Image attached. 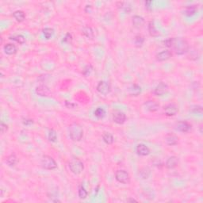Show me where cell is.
Segmentation results:
<instances>
[{
  "mask_svg": "<svg viewBox=\"0 0 203 203\" xmlns=\"http://www.w3.org/2000/svg\"><path fill=\"white\" fill-rule=\"evenodd\" d=\"M171 47L177 55H183L189 50L188 42L182 37L171 38Z\"/></svg>",
  "mask_w": 203,
  "mask_h": 203,
  "instance_id": "1",
  "label": "cell"
},
{
  "mask_svg": "<svg viewBox=\"0 0 203 203\" xmlns=\"http://www.w3.org/2000/svg\"><path fill=\"white\" fill-rule=\"evenodd\" d=\"M68 133L71 139L75 141H80V140L83 138L84 136V130L83 128L78 123H72L69 126L68 129Z\"/></svg>",
  "mask_w": 203,
  "mask_h": 203,
  "instance_id": "2",
  "label": "cell"
},
{
  "mask_svg": "<svg viewBox=\"0 0 203 203\" xmlns=\"http://www.w3.org/2000/svg\"><path fill=\"white\" fill-rule=\"evenodd\" d=\"M69 168L71 170L72 173L75 175H80L82 173V171H84V166L83 162L78 158H73L71 159V161L69 162Z\"/></svg>",
  "mask_w": 203,
  "mask_h": 203,
  "instance_id": "3",
  "label": "cell"
},
{
  "mask_svg": "<svg viewBox=\"0 0 203 203\" xmlns=\"http://www.w3.org/2000/svg\"><path fill=\"white\" fill-rule=\"evenodd\" d=\"M41 165L43 168L47 170H53L57 167L56 161L49 155H44L41 159Z\"/></svg>",
  "mask_w": 203,
  "mask_h": 203,
  "instance_id": "4",
  "label": "cell"
},
{
  "mask_svg": "<svg viewBox=\"0 0 203 203\" xmlns=\"http://www.w3.org/2000/svg\"><path fill=\"white\" fill-rule=\"evenodd\" d=\"M115 178L117 181L123 183V184H127L130 183V175L127 171H124V170H118L116 171Z\"/></svg>",
  "mask_w": 203,
  "mask_h": 203,
  "instance_id": "5",
  "label": "cell"
},
{
  "mask_svg": "<svg viewBox=\"0 0 203 203\" xmlns=\"http://www.w3.org/2000/svg\"><path fill=\"white\" fill-rule=\"evenodd\" d=\"M97 91L102 94H108L111 91L110 84L106 81H100L97 86Z\"/></svg>",
  "mask_w": 203,
  "mask_h": 203,
  "instance_id": "6",
  "label": "cell"
},
{
  "mask_svg": "<svg viewBox=\"0 0 203 203\" xmlns=\"http://www.w3.org/2000/svg\"><path fill=\"white\" fill-rule=\"evenodd\" d=\"M167 91H168V86L164 83H160L154 89V94L155 95L162 96L167 93Z\"/></svg>",
  "mask_w": 203,
  "mask_h": 203,
  "instance_id": "7",
  "label": "cell"
},
{
  "mask_svg": "<svg viewBox=\"0 0 203 203\" xmlns=\"http://www.w3.org/2000/svg\"><path fill=\"white\" fill-rule=\"evenodd\" d=\"M36 93L41 97H48L51 94V91L46 85H40L36 88Z\"/></svg>",
  "mask_w": 203,
  "mask_h": 203,
  "instance_id": "8",
  "label": "cell"
},
{
  "mask_svg": "<svg viewBox=\"0 0 203 203\" xmlns=\"http://www.w3.org/2000/svg\"><path fill=\"white\" fill-rule=\"evenodd\" d=\"M178 107L174 103H170L164 107V113L168 117H171L177 114Z\"/></svg>",
  "mask_w": 203,
  "mask_h": 203,
  "instance_id": "9",
  "label": "cell"
},
{
  "mask_svg": "<svg viewBox=\"0 0 203 203\" xmlns=\"http://www.w3.org/2000/svg\"><path fill=\"white\" fill-rule=\"evenodd\" d=\"M113 120H114V122L115 123L122 125V124H123L124 122H126V116L123 112L116 111L114 114V115H113Z\"/></svg>",
  "mask_w": 203,
  "mask_h": 203,
  "instance_id": "10",
  "label": "cell"
},
{
  "mask_svg": "<svg viewBox=\"0 0 203 203\" xmlns=\"http://www.w3.org/2000/svg\"><path fill=\"white\" fill-rule=\"evenodd\" d=\"M144 106H145L146 109L150 112L157 111L159 108V103H157V102L154 101V100H149V101L146 102L145 103H144Z\"/></svg>",
  "mask_w": 203,
  "mask_h": 203,
  "instance_id": "11",
  "label": "cell"
},
{
  "mask_svg": "<svg viewBox=\"0 0 203 203\" xmlns=\"http://www.w3.org/2000/svg\"><path fill=\"white\" fill-rule=\"evenodd\" d=\"M175 129L182 133H187L191 129V126L187 122H179L175 126Z\"/></svg>",
  "mask_w": 203,
  "mask_h": 203,
  "instance_id": "12",
  "label": "cell"
},
{
  "mask_svg": "<svg viewBox=\"0 0 203 203\" xmlns=\"http://www.w3.org/2000/svg\"><path fill=\"white\" fill-rule=\"evenodd\" d=\"M171 56H172V53H171V51H169V50H163V51L159 52L156 55V60L158 61H164V60L170 59Z\"/></svg>",
  "mask_w": 203,
  "mask_h": 203,
  "instance_id": "13",
  "label": "cell"
},
{
  "mask_svg": "<svg viewBox=\"0 0 203 203\" xmlns=\"http://www.w3.org/2000/svg\"><path fill=\"white\" fill-rule=\"evenodd\" d=\"M178 164H179V159L176 156H171L167 159L165 166L168 169H173L177 167Z\"/></svg>",
  "mask_w": 203,
  "mask_h": 203,
  "instance_id": "14",
  "label": "cell"
},
{
  "mask_svg": "<svg viewBox=\"0 0 203 203\" xmlns=\"http://www.w3.org/2000/svg\"><path fill=\"white\" fill-rule=\"evenodd\" d=\"M137 152L138 155H142V156H145V155H149L150 150L149 148L144 144H140L137 147Z\"/></svg>",
  "mask_w": 203,
  "mask_h": 203,
  "instance_id": "15",
  "label": "cell"
},
{
  "mask_svg": "<svg viewBox=\"0 0 203 203\" xmlns=\"http://www.w3.org/2000/svg\"><path fill=\"white\" fill-rule=\"evenodd\" d=\"M144 24V19L142 17L138 16V15H135L133 17V25L135 28H141Z\"/></svg>",
  "mask_w": 203,
  "mask_h": 203,
  "instance_id": "16",
  "label": "cell"
},
{
  "mask_svg": "<svg viewBox=\"0 0 203 203\" xmlns=\"http://www.w3.org/2000/svg\"><path fill=\"white\" fill-rule=\"evenodd\" d=\"M141 92V88L137 84H133L129 88V94L131 96H137Z\"/></svg>",
  "mask_w": 203,
  "mask_h": 203,
  "instance_id": "17",
  "label": "cell"
},
{
  "mask_svg": "<svg viewBox=\"0 0 203 203\" xmlns=\"http://www.w3.org/2000/svg\"><path fill=\"white\" fill-rule=\"evenodd\" d=\"M165 141L168 145H175L179 141V138L173 134H168L165 137Z\"/></svg>",
  "mask_w": 203,
  "mask_h": 203,
  "instance_id": "18",
  "label": "cell"
},
{
  "mask_svg": "<svg viewBox=\"0 0 203 203\" xmlns=\"http://www.w3.org/2000/svg\"><path fill=\"white\" fill-rule=\"evenodd\" d=\"M3 49L7 55H13V54H15L17 52L16 46L13 44L5 45Z\"/></svg>",
  "mask_w": 203,
  "mask_h": 203,
  "instance_id": "19",
  "label": "cell"
},
{
  "mask_svg": "<svg viewBox=\"0 0 203 203\" xmlns=\"http://www.w3.org/2000/svg\"><path fill=\"white\" fill-rule=\"evenodd\" d=\"M82 34H84L86 37L89 38V39H93L94 36L93 30L90 26H84L82 30Z\"/></svg>",
  "mask_w": 203,
  "mask_h": 203,
  "instance_id": "20",
  "label": "cell"
},
{
  "mask_svg": "<svg viewBox=\"0 0 203 203\" xmlns=\"http://www.w3.org/2000/svg\"><path fill=\"white\" fill-rule=\"evenodd\" d=\"M197 11V6L194 5H191V6H188L186 7L185 10H184V14L188 17H191L194 15Z\"/></svg>",
  "mask_w": 203,
  "mask_h": 203,
  "instance_id": "21",
  "label": "cell"
},
{
  "mask_svg": "<svg viewBox=\"0 0 203 203\" xmlns=\"http://www.w3.org/2000/svg\"><path fill=\"white\" fill-rule=\"evenodd\" d=\"M13 17L19 22H23L26 19V14L22 10H16L15 12L13 13Z\"/></svg>",
  "mask_w": 203,
  "mask_h": 203,
  "instance_id": "22",
  "label": "cell"
},
{
  "mask_svg": "<svg viewBox=\"0 0 203 203\" xmlns=\"http://www.w3.org/2000/svg\"><path fill=\"white\" fill-rule=\"evenodd\" d=\"M17 161H18V159H17V156L15 155V154H11V155H10L6 158V164L8 166H10V167L15 165L17 163Z\"/></svg>",
  "mask_w": 203,
  "mask_h": 203,
  "instance_id": "23",
  "label": "cell"
},
{
  "mask_svg": "<svg viewBox=\"0 0 203 203\" xmlns=\"http://www.w3.org/2000/svg\"><path fill=\"white\" fill-rule=\"evenodd\" d=\"M148 32L151 37H158L159 35V33L158 30L155 29V26L154 25L153 22H150L148 24Z\"/></svg>",
  "mask_w": 203,
  "mask_h": 203,
  "instance_id": "24",
  "label": "cell"
},
{
  "mask_svg": "<svg viewBox=\"0 0 203 203\" xmlns=\"http://www.w3.org/2000/svg\"><path fill=\"white\" fill-rule=\"evenodd\" d=\"M150 174H151V171H150L148 167H143V168L140 170L139 175L143 179H148V178L149 177Z\"/></svg>",
  "mask_w": 203,
  "mask_h": 203,
  "instance_id": "25",
  "label": "cell"
},
{
  "mask_svg": "<svg viewBox=\"0 0 203 203\" xmlns=\"http://www.w3.org/2000/svg\"><path fill=\"white\" fill-rule=\"evenodd\" d=\"M102 139H103V141L107 144H111L114 143V137L112 134H108V133H106L104 134Z\"/></svg>",
  "mask_w": 203,
  "mask_h": 203,
  "instance_id": "26",
  "label": "cell"
},
{
  "mask_svg": "<svg viewBox=\"0 0 203 203\" xmlns=\"http://www.w3.org/2000/svg\"><path fill=\"white\" fill-rule=\"evenodd\" d=\"M144 42V38L141 35H137V36L135 37V40H134V43H135V45L137 47V48H141L142 45H143Z\"/></svg>",
  "mask_w": 203,
  "mask_h": 203,
  "instance_id": "27",
  "label": "cell"
},
{
  "mask_svg": "<svg viewBox=\"0 0 203 203\" xmlns=\"http://www.w3.org/2000/svg\"><path fill=\"white\" fill-rule=\"evenodd\" d=\"M78 194H79V197L81 199H84L87 197V191H86V189L83 185H80V187H79Z\"/></svg>",
  "mask_w": 203,
  "mask_h": 203,
  "instance_id": "28",
  "label": "cell"
},
{
  "mask_svg": "<svg viewBox=\"0 0 203 203\" xmlns=\"http://www.w3.org/2000/svg\"><path fill=\"white\" fill-rule=\"evenodd\" d=\"M53 34H54L53 29L45 28L43 30V34H44L45 37L47 40H48V39H50V38L52 37Z\"/></svg>",
  "mask_w": 203,
  "mask_h": 203,
  "instance_id": "29",
  "label": "cell"
},
{
  "mask_svg": "<svg viewBox=\"0 0 203 203\" xmlns=\"http://www.w3.org/2000/svg\"><path fill=\"white\" fill-rule=\"evenodd\" d=\"M94 115L98 118H103L106 115V111L102 108H97L94 111Z\"/></svg>",
  "mask_w": 203,
  "mask_h": 203,
  "instance_id": "30",
  "label": "cell"
},
{
  "mask_svg": "<svg viewBox=\"0 0 203 203\" xmlns=\"http://www.w3.org/2000/svg\"><path fill=\"white\" fill-rule=\"evenodd\" d=\"M10 39L15 41L18 42V44L20 45L24 44L25 42H26V39H25V37L22 35H16V36L10 37Z\"/></svg>",
  "mask_w": 203,
  "mask_h": 203,
  "instance_id": "31",
  "label": "cell"
},
{
  "mask_svg": "<svg viewBox=\"0 0 203 203\" xmlns=\"http://www.w3.org/2000/svg\"><path fill=\"white\" fill-rule=\"evenodd\" d=\"M192 113L194 114H202V107L201 106H192L190 109Z\"/></svg>",
  "mask_w": 203,
  "mask_h": 203,
  "instance_id": "32",
  "label": "cell"
},
{
  "mask_svg": "<svg viewBox=\"0 0 203 203\" xmlns=\"http://www.w3.org/2000/svg\"><path fill=\"white\" fill-rule=\"evenodd\" d=\"M57 138V135H56V132L54 130H51L48 133V140L51 142H55Z\"/></svg>",
  "mask_w": 203,
  "mask_h": 203,
  "instance_id": "33",
  "label": "cell"
},
{
  "mask_svg": "<svg viewBox=\"0 0 203 203\" xmlns=\"http://www.w3.org/2000/svg\"><path fill=\"white\" fill-rule=\"evenodd\" d=\"M92 69H93V68H92V66L91 65V64L87 65V67H85V68H84V71H83V74H84L85 76H87L88 75H90V73L91 72Z\"/></svg>",
  "mask_w": 203,
  "mask_h": 203,
  "instance_id": "34",
  "label": "cell"
},
{
  "mask_svg": "<svg viewBox=\"0 0 203 203\" xmlns=\"http://www.w3.org/2000/svg\"><path fill=\"white\" fill-rule=\"evenodd\" d=\"M72 41V34H67L65 35V37H64V38L63 39V42H64V43H71Z\"/></svg>",
  "mask_w": 203,
  "mask_h": 203,
  "instance_id": "35",
  "label": "cell"
},
{
  "mask_svg": "<svg viewBox=\"0 0 203 203\" xmlns=\"http://www.w3.org/2000/svg\"><path fill=\"white\" fill-rule=\"evenodd\" d=\"M0 129H1V133H2V134H4L7 131L8 126H6L5 123H3V122H1V125H0Z\"/></svg>",
  "mask_w": 203,
  "mask_h": 203,
  "instance_id": "36",
  "label": "cell"
},
{
  "mask_svg": "<svg viewBox=\"0 0 203 203\" xmlns=\"http://www.w3.org/2000/svg\"><path fill=\"white\" fill-rule=\"evenodd\" d=\"M65 106L68 108H71V109H74L77 106V105L75 103H72V102H69L66 101L65 102Z\"/></svg>",
  "mask_w": 203,
  "mask_h": 203,
  "instance_id": "37",
  "label": "cell"
},
{
  "mask_svg": "<svg viewBox=\"0 0 203 203\" xmlns=\"http://www.w3.org/2000/svg\"><path fill=\"white\" fill-rule=\"evenodd\" d=\"M33 123H34V121L31 119H25L23 121V124L26 126H30V125H32Z\"/></svg>",
  "mask_w": 203,
  "mask_h": 203,
  "instance_id": "38",
  "label": "cell"
},
{
  "mask_svg": "<svg viewBox=\"0 0 203 203\" xmlns=\"http://www.w3.org/2000/svg\"><path fill=\"white\" fill-rule=\"evenodd\" d=\"M164 45L167 47H171V38H168L164 41Z\"/></svg>",
  "mask_w": 203,
  "mask_h": 203,
  "instance_id": "39",
  "label": "cell"
},
{
  "mask_svg": "<svg viewBox=\"0 0 203 203\" xmlns=\"http://www.w3.org/2000/svg\"><path fill=\"white\" fill-rule=\"evenodd\" d=\"M127 201H136V202H137V201L136 199H134V198H129L127 200Z\"/></svg>",
  "mask_w": 203,
  "mask_h": 203,
  "instance_id": "40",
  "label": "cell"
}]
</instances>
